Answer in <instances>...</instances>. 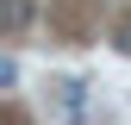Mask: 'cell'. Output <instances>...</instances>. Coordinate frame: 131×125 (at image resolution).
<instances>
[{"label":"cell","mask_w":131,"mask_h":125,"mask_svg":"<svg viewBox=\"0 0 131 125\" xmlns=\"http://www.w3.org/2000/svg\"><path fill=\"white\" fill-rule=\"evenodd\" d=\"M112 44H119V50L131 56V25H119V31H112Z\"/></svg>","instance_id":"cell-2"},{"label":"cell","mask_w":131,"mask_h":125,"mask_svg":"<svg viewBox=\"0 0 131 125\" xmlns=\"http://www.w3.org/2000/svg\"><path fill=\"white\" fill-rule=\"evenodd\" d=\"M25 19H31V0H0V25L6 31H25Z\"/></svg>","instance_id":"cell-1"}]
</instances>
